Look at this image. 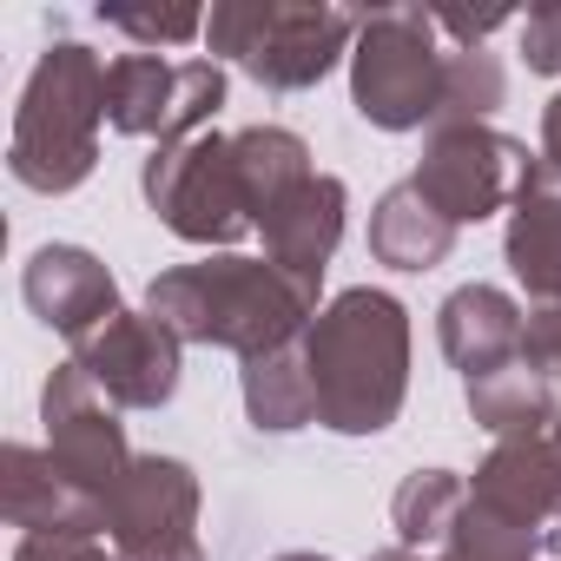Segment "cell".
<instances>
[{"instance_id":"obj_12","label":"cell","mask_w":561,"mask_h":561,"mask_svg":"<svg viewBox=\"0 0 561 561\" xmlns=\"http://www.w3.org/2000/svg\"><path fill=\"white\" fill-rule=\"evenodd\" d=\"M508 257L522 271V285L535 298H548V311H554L561 305V165L522 172V211L508 231Z\"/></svg>"},{"instance_id":"obj_13","label":"cell","mask_w":561,"mask_h":561,"mask_svg":"<svg viewBox=\"0 0 561 561\" xmlns=\"http://www.w3.org/2000/svg\"><path fill=\"white\" fill-rule=\"evenodd\" d=\"M443 351L469 370V383L476 377H489V370H502V364H515L522 351H528V337H522V318H515V305L502 298V291H456L449 305H443Z\"/></svg>"},{"instance_id":"obj_9","label":"cell","mask_w":561,"mask_h":561,"mask_svg":"<svg viewBox=\"0 0 561 561\" xmlns=\"http://www.w3.org/2000/svg\"><path fill=\"white\" fill-rule=\"evenodd\" d=\"M73 351H80V370L119 403H165L179 383V351L159 318H113Z\"/></svg>"},{"instance_id":"obj_8","label":"cell","mask_w":561,"mask_h":561,"mask_svg":"<svg viewBox=\"0 0 561 561\" xmlns=\"http://www.w3.org/2000/svg\"><path fill=\"white\" fill-rule=\"evenodd\" d=\"M515 159H522V152H515L508 139L476 133V126H449V133L436 139L430 165L416 172V192H423L449 225H462V218H489L495 198H502L508 179H515Z\"/></svg>"},{"instance_id":"obj_14","label":"cell","mask_w":561,"mask_h":561,"mask_svg":"<svg viewBox=\"0 0 561 561\" xmlns=\"http://www.w3.org/2000/svg\"><path fill=\"white\" fill-rule=\"evenodd\" d=\"M179 106V73L159 67L152 54H126L106 67V119L119 133H172Z\"/></svg>"},{"instance_id":"obj_5","label":"cell","mask_w":561,"mask_h":561,"mask_svg":"<svg viewBox=\"0 0 561 561\" xmlns=\"http://www.w3.org/2000/svg\"><path fill=\"white\" fill-rule=\"evenodd\" d=\"M146 198L185 238H238L257 218L244 165H238V146H225V139L165 146V159L146 165Z\"/></svg>"},{"instance_id":"obj_20","label":"cell","mask_w":561,"mask_h":561,"mask_svg":"<svg viewBox=\"0 0 561 561\" xmlns=\"http://www.w3.org/2000/svg\"><path fill=\"white\" fill-rule=\"evenodd\" d=\"M106 21H113V27H133V34H165V41H179V34H192V27H198V14H172V21H152V14H119V8H113Z\"/></svg>"},{"instance_id":"obj_19","label":"cell","mask_w":561,"mask_h":561,"mask_svg":"<svg viewBox=\"0 0 561 561\" xmlns=\"http://www.w3.org/2000/svg\"><path fill=\"white\" fill-rule=\"evenodd\" d=\"M14 561H106V554H93L80 535H27Z\"/></svg>"},{"instance_id":"obj_11","label":"cell","mask_w":561,"mask_h":561,"mask_svg":"<svg viewBox=\"0 0 561 561\" xmlns=\"http://www.w3.org/2000/svg\"><path fill=\"white\" fill-rule=\"evenodd\" d=\"M337 225H344V185L337 179H305L298 192H285V198L264 211L277 271L318 291V271H324V257L337 244Z\"/></svg>"},{"instance_id":"obj_3","label":"cell","mask_w":561,"mask_h":561,"mask_svg":"<svg viewBox=\"0 0 561 561\" xmlns=\"http://www.w3.org/2000/svg\"><path fill=\"white\" fill-rule=\"evenodd\" d=\"M106 119V67L87 47H54L14 119V179L34 192H67L93 172V126Z\"/></svg>"},{"instance_id":"obj_18","label":"cell","mask_w":561,"mask_h":561,"mask_svg":"<svg viewBox=\"0 0 561 561\" xmlns=\"http://www.w3.org/2000/svg\"><path fill=\"white\" fill-rule=\"evenodd\" d=\"M528 67H541V73L561 67V8H548V14L528 21Z\"/></svg>"},{"instance_id":"obj_1","label":"cell","mask_w":561,"mask_h":561,"mask_svg":"<svg viewBox=\"0 0 561 561\" xmlns=\"http://www.w3.org/2000/svg\"><path fill=\"white\" fill-rule=\"evenodd\" d=\"M311 311V285L285 277L277 264H192L152 285V318L172 324L179 337H205V344H238L244 357H271L285 351V337L298 331V318Z\"/></svg>"},{"instance_id":"obj_2","label":"cell","mask_w":561,"mask_h":561,"mask_svg":"<svg viewBox=\"0 0 561 561\" xmlns=\"http://www.w3.org/2000/svg\"><path fill=\"white\" fill-rule=\"evenodd\" d=\"M318 416L331 430H383L403 403V311L383 291H351L311 331Z\"/></svg>"},{"instance_id":"obj_21","label":"cell","mask_w":561,"mask_h":561,"mask_svg":"<svg viewBox=\"0 0 561 561\" xmlns=\"http://www.w3.org/2000/svg\"><path fill=\"white\" fill-rule=\"evenodd\" d=\"M548 159H554V165H561V100H554V106H548Z\"/></svg>"},{"instance_id":"obj_4","label":"cell","mask_w":561,"mask_h":561,"mask_svg":"<svg viewBox=\"0 0 561 561\" xmlns=\"http://www.w3.org/2000/svg\"><path fill=\"white\" fill-rule=\"evenodd\" d=\"M456 60L430 54L423 14H377L357 54V106L377 126H423L430 113H449Z\"/></svg>"},{"instance_id":"obj_15","label":"cell","mask_w":561,"mask_h":561,"mask_svg":"<svg viewBox=\"0 0 561 561\" xmlns=\"http://www.w3.org/2000/svg\"><path fill=\"white\" fill-rule=\"evenodd\" d=\"M449 218L416 192V185H397L390 198H383V211H377V225H370V244L397 264V271H423V264H436L443 251H449Z\"/></svg>"},{"instance_id":"obj_7","label":"cell","mask_w":561,"mask_h":561,"mask_svg":"<svg viewBox=\"0 0 561 561\" xmlns=\"http://www.w3.org/2000/svg\"><path fill=\"white\" fill-rule=\"evenodd\" d=\"M192 469L185 462H133V476L113 495V528H119V561H198L192 548Z\"/></svg>"},{"instance_id":"obj_16","label":"cell","mask_w":561,"mask_h":561,"mask_svg":"<svg viewBox=\"0 0 561 561\" xmlns=\"http://www.w3.org/2000/svg\"><path fill=\"white\" fill-rule=\"evenodd\" d=\"M244 403H251L257 430H298L305 416H318L311 364H291L285 351L251 357V370H244Z\"/></svg>"},{"instance_id":"obj_10","label":"cell","mask_w":561,"mask_h":561,"mask_svg":"<svg viewBox=\"0 0 561 561\" xmlns=\"http://www.w3.org/2000/svg\"><path fill=\"white\" fill-rule=\"evenodd\" d=\"M27 305H34L54 331H67L73 344H87L100 324L119 318V311H113V277L100 271V257L67 251V244L41 251V257L27 264Z\"/></svg>"},{"instance_id":"obj_6","label":"cell","mask_w":561,"mask_h":561,"mask_svg":"<svg viewBox=\"0 0 561 561\" xmlns=\"http://www.w3.org/2000/svg\"><path fill=\"white\" fill-rule=\"evenodd\" d=\"M211 34L264 87H305V80H318L337 60V41L351 34V21L344 14H298V8H264V14L225 8L211 21Z\"/></svg>"},{"instance_id":"obj_23","label":"cell","mask_w":561,"mask_h":561,"mask_svg":"<svg viewBox=\"0 0 561 561\" xmlns=\"http://www.w3.org/2000/svg\"><path fill=\"white\" fill-rule=\"evenodd\" d=\"M291 561H311V554H291Z\"/></svg>"},{"instance_id":"obj_17","label":"cell","mask_w":561,"mask_h":561,"mask_svg":"<svg viewBox=\"0 0 561 561\" xmlns=\"http://www.w3.org/2000/svg\"><path fill=\"white\" fill-rule=\"evenodd\" d=\"M469 495L449 482V476H416L403 495H397V528H403V541H436L443 528H456V508H462Z\"/></svg>"},{"instance_id":"obj_22","label":"cell","mask_w":561,"mask_h":561,"mask_svg":"<svg viewBox=\"0 0 561 561\" xmlns=\"http://www.w3.org/2000/svg\"><path fill=\"white\" fill-rule=\"evenodd\" d=\"M383 561H410V554H383Z\"/></svg>"}]
</instances>
